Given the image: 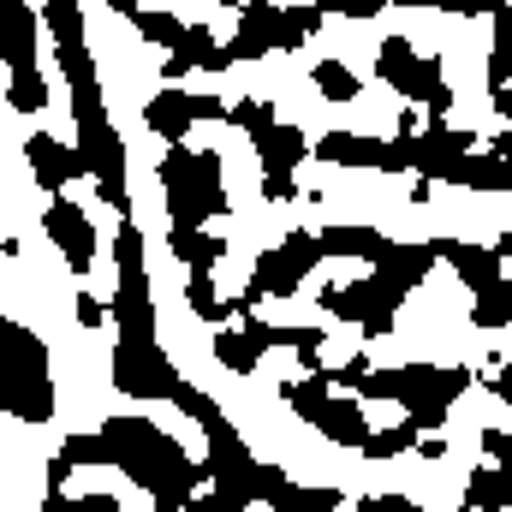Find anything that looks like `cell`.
<instances>
[{"instance_id": "obj_1", "label": "cell", "mask_w": 512, "mask_h": 512, "mask_svg": "<svg viewBox=\"0 0 512 512\" xmlns=\"http://www.w3.org/2000/svg\"><path fill=\"white\" fill-rule=\"evenodd\" d=\"M78 465H120L137 489H149V512H179L203 489V465H191L185 447L167 429H155L149 417H108L96 435L60 441L48 465V495H66V477Z\"/></svg>"}, {"instance_id": "obj_2", "label": "cell", "mask_w": 512, "mask_h": 512, "mask_svg": "<svg viewBox=\"0 0 512 512\" xmlns=\"http://www.w3.org/2000/svg\"><path fill=\"white\" fill-rule=\"evenodd\" d=\"M120 262V292H114V322H120V346H114V387L131 399H167L179 376L155 346V298H149V262H143V233L137 221H120L114 239Z\"/></svg>"}, {"instance_id": "obj_3", "label": "cell", "mask_w": 512, "mask_h": 512, "mask_svg": "<svg viewBox=\"0 0 512 512\" xmlns=\"http://www.w3.org/2000/svg\"><path fill=\"white\" fill-rule=\"evenodd\" d=\"M465 387H471V370H459V364H399V370H370L352 393H364V399H399L405 423L417 435H435L447 423V411L459 405Z\"/></svg>"}, {"instance_id": "obj_4", "label": "cell", "mask_w": 512, "mask_h": 512, "mask_svg": "<svg viewBox=\"0 0 512 512\" xmlns=\"http://www.w3.org/2000/svg\"><path fill=\"white\" fill-rule=\"evenodd\" d=\"M161 191H167V227L197 233L203 221L227 215V179H221V149H185L173 143L155 167Z\"/></svg>"}, {"instance_id": "obj_5", "label": "cell", "mask_w": 512, "mask_h": 512, "mask_svg": "<svg viewBox=\"0 0 512 512\" xmlns=\"http://www.w3.org/2000/svg\"><path fill=\"white\" fill-rule=\"evenodd\" d=\"M0 411L18 423H48L54 417V376H48V346L0 316Z\"/></svg>"}, {"instance_id": "obj_6", "label": "cell", "mask_w": 512, "mask_h": 512, "mask_svg": "<svg viewBox=\"0 0 512 512\" xmlns=\"http://www.w3.org/2000/svg\"><path fill=\"white\" fill-rule=\"evenodd\" d=\"M316 24H322L316 6H262V0H251V6H239V36L221 42V54H227V66L268 60L274 48H304Z\"/></svg>"}, {"instance_id": "obj_7", "label": "cell", "mask_w": 512, "mask_h": 512, "mask_svg": "<svg viewBox=\"0 0 512 512\" xmlns=\"http://www.w3.org/2000/svg\"><path fill=\"white\" fill-rule=\"evenodd\" d=\"M316 262H322V251H316V233H286L274 251L256 256L251 286H245V298H233V310H239V316H256V304H262V298H292Z\"/></svg>"}, {"instance_id": "obj_8", "label": "cell", "mask_w": 512, "mask_h": 512, "mask_svg": "<svg viewBox=\"0 0 512 512\" xmlns=\"http://www.w3.org/2000/svg\"><path fill=\"white\" fill-rule=\"evenodd\" d=\"M405 149V173H423V185L447 179V185H465V167L477 155V137L465 126H429L417 137H393Z\"/></svg>"}, {"instance_id": "obj_9", "label": "cell", "mask_w": 512, "mask_h": 512, "mask_svg": "<svg viewBox=\"0 0 512 512\" xmlns=\"http://www.w3.org/2000/svg\"><path fill=\"white\" fill-rule=\"evenodd\" d=\"M399 304H405V298H393L376 274H370V280H352V286H322V310L340 316V322H358L370 340H387V334H393Z\"/></svg>"}, {"instance_id": "obj_10", "label": "cell", "mask_w": 512, "mask_h": 512, "mask_svg": "<svg viewBox=\"0 0 512 512\" xmlns=\"http://www.w3.org/2000/svg\"><path fill=\"white\" fill-rule=\"evenodd\" d=\"M376 72H382V84L393 96H405L411 108H423L447 78H441V60H429V54H417L405 36H387L382 48H376Z\"/></svg>"}, {"instance_id": "obj_11", "label": "cell", "mask_w": 512, "mask_h": 512, "mask_svg": "<svg viewBox=\"0 0 512 512\" xmlns=\"http://www.w3.org/2000/svg\"><path fill=\"white\" fill-rule=\"evenodd\" d=\"M251 143H256V155H262V191H268V203H292L298 197L292 167L310 155V137L298 126H286V120H274L268 131H256Z\"/></svg>"}, {"instance_id": "obj_12", "label": "cell", "mask_w": 512, "mask_h": 512, "mask_svg": "<svg viewBox=\"0 0 512 512\" xmlns=\"http://www.w3.org/2000/svg\"><path fill=\"white\" fill-rule=\"evenodd\" d=\"M245 501H268L274 512H334L340 507V489H304V483H292L280 465H256Z\"/></svg>"}, {"instance_id": "obj_13", "label": "cell", "mask_w": 512, "mask_h": 512, "mask_svg": "<svg viewBox=\"0 0 512 512\" xmlns=\"http://www.w3.org/2000/svg\"><path fill=\"white\" fill-rule=\"evenodd\" d=\"M316 161L405 173V149H399V143H387V137H358V131H328V137H316Z\"/></svg>"}, {"instance_id": "obj_14", "label": "cell", "mask_w": 512, "mask_h": 512, "mask_svg": "<svg viewBox=\"0 0 512 512\" xmlns=\"http://www.w3.org/2000/svg\"><path fill=\"white\" fill-rule=\"evenodd\" d=\"M42 227H48V239L60 245V256H66L72 274H90V262H96V227H90V215H84L72 197H54L48 215H42Z\"/></svg>"}, {"instance_id": "obj_15", "label": "cell", "mask_w": 512, "mask_h": 512, "mask_svg": "<svg viewBox=\"0 0 512 512\" xmlns=\"http://www.w3.org/2000/svg\"><path fill=\"white\" fill-rule=\"evenodd\" d=\"M429 251H435V262H447V268H453L471 292H489V286H501V280H507L512 239L501 245V251H489V245H459V239H435Z\"/></svg>"}, {"instance_id": "obj_16", "label": "cell", "mask_w": 512, "mask_h": 512, "mask_svg": "<svg viewBox=\"0 0 512 512\" xmlns=\"http://www.w3.org/2000/svg\"><path fill=\"white\" fill-rule=\"evenodd\" d=\"M24 155H30V173H36V185H42L48 197H66V185L84 173L78 149H72V143H60V137H48V131H30Z\"/></svg>"}, {"instance_id": "obj_17", "label": "cell", "mask_w": 512, "mask_h": 512, "mask_svg": "<svg viewBox=\"0 0 512 512\" xmlns=\"http://www.w3.org/2000/svg\"><path fill=\"white\" fill-rule=\"evenodd\" d=\"M191 66H203V72H227V54H221V42H215L209 24H185V36L167 48V60H161L167 90H179V78H185Z\"/></svg>"}, {"instance_id": "obj_18", "label": "cell", "mask_w": 512, "mask_h": 512, "mask_svg": "<svg viewBox=\"0 0 512 512\" xmlns=\"http://www.w3.org/2000/svg\"><path fill=\"white\" fill-rule=\"evenodd\" d=\"M36 6L30 0H0V60L6 72H30L36 66Z\"/></svg>"}, {"instance_id": "obj_19", "label": "cell", "mask_w": 512, "mask_h": 512, "mask_svg": "<svg viewBox=\"0 0 512 512\" xmlns=\"http://www.w3.org/2000/svg\"><path fill=\"white\" fill-rule=\"evenodd\" d=\"M429 268H435V251L429 245H387L382 262H376V280H382L393 298H411V286H423Z\"/></svg>"}, {"instance_id": "obj_20", "label": "cell", "mask_w": 512, "mask_h": 512, "mask_svg": "<svg viewBox=\"0 0 512 512\" xmlns=\"http://www.w3.org/2000/svg\"><path fill=\"white\" fill-rule=\"evenodd\" d=\"M316 429H322L334 447H352V453H358V447H364V435H370V423H364V399H352V393L340 399V393H334V399L322 405Z\"/></svg>"}, {"instance_id": "obj_21", "label": "cell", "mask_w": 512, "mask_h": 512, "mask_svg": "<svg viewBox=\"0 0 512 512\" xmlns=\"http://www.w3.org/2000/svg\"><path fill=\"white\" fill-rule=\"evenodd\" d=\"M143 126L155 131L167 149H173V143H185V131L197 126V120H191V96H185V90H161V96H149Z\"/></svg>"}, {"instance_id": "obj_22", "label": "cell", "mask_w": 512, "mask_h": 512, "mask_svg": "<svg viewBox=\"0 0 512 512\" xmlns=\"http://www.w3.org/2000/svg\"><path fill=\"white\" fill-rule=\"evenodd\" d=\"M393 245L376 227H322L316 233V251L322 256H358V262H382V251Z\"/></svg>"}, {"instance_id": "obj_23", "label": "cell", "mask_w": 512, "mask_h": 512, "mask_svg": "<svg viewBox=\"0 0 512 512\" xmlns=\"http://www.w3.org/2000/svg\"><path fill=\"white\" fill-rule=\"evenodd\" d=\"M114 12H126L131 24H137V36H143V42H155L161 54H167V48H173V42L185 36V18H179V12H167V6H137V0H114Z\"/></svg>"}, {"instance_id": "obj_24", "label": "cell", "mask_w": 512, "mask_h": 512, "mask_svg": "<svg viewBox=\"0 0 512 512\" xmlns=\"http://www.w3.org/2000/svg\"><path fill=\"white\" fill-rule=\"evenodd\" d=\"M167 251L179 256L191 274H215V268H221V256H227V245H221L215 233H203V227H197V233H179V227H167Z\"/></svg>"}, {"instance_id": "obj_25", "label": "cell", "mask_w": 512, "mask_h": 512, "mask_svg": "<svg viewBox=\"0 0 512 512\" xmlns=\"http://www.w3.org/2000/svg\"><path fill=\"white\" fill-rule=\"evenodd\" d=\"M507 507H512L507 471H495V465L471 471V483H465V512H507Z\"/></svg>"}, {"instance_id": "obj_26", "label": "cell", "mask_w": 512, "mask_h": 512, "mask_svg": "<svg viewBox=\"0 0 512 512\" xmlns=\"http://www.w3.org/2000/svg\"><path fill=\"white\" fill-rule=\"evenodd\" d=\"M280 399H286L304 423H316V417H322V405L334 399V382H328V370H310V376H298V382L280 387Z\"/></svg>"}, {"instance_id": "obj_27", "label": "cell", "mask_w": 512, "mask_h": 512, "mask_svg": "<svg viewBox=\"0 0 512 512\" xmlns=\"http://www.w3.org/2000/svg\"><path fill=\"white\" fill-rule=\"evenodd\" d=\"M310 78H316V90H322L334 108H346V102H358V96H364V84H358V72H352L346 60H316V66H310Z\"/></svg>"}, {"instance_id": "obj_28", "label": "cell", "mask_w": 512, "mask_h": 512, "mask_svg": "<svg viewBox=\"0 0 512 512\" xmlns=\"http://www.w3.org/2000/svg\"><path fill=\"white\" fill-rule=\"evenodd\" d=\"M36 24H48L54 48H66V42H84V12H78L72 0H42V6H36Z\"/></svg>"}, {"instance_id": "obj_29", "label": "cell", "mask_w": 512, "mask_h": 512, "mask_svg": "<svg viewBox=\"0 0 512 512\" xmlns=\"http://www.w3.org/2000/svg\"><path fill=\"white\" fill-rule=\"evenodd\" d=\"M185 304H191V316H203V322H221V328H227V316H233V298H221V292H215V274H191V286H185Z\"/></svg>"}, {"instance_id": "obj_30", "label": "cell", "mask_w": 512, "mask_h": 512, "mask_svg": "<svg viewBox=\"0 0 512 512\" xmlns=\"http://www.w3.org/2000/svg\"><path fill=\"white\" fill-rule=\"evenodd\" d=\"M6 102H12L18 114H42V108H48L42 72H36V66H30V72H6Z\"/></svg>"}, {"instance_id": "obj_31", "label": "cell", "mask_w": 512, "mask_h": 512, "mask_svg": "<svg viewBox=\"0 0 512 512\" xmlns=\"http://www.w3.org/2000/svg\"><path fill=\"white\" fill-rule=\"evenodd\" d=\"M471 322L477 328H507L512 322V280H501V286H489V292H477V304H471Z\"/></svg>"}, {"instance_id": "obj_32", "label": "cell", "mask_w": 512, "mask_h": 512, "mask_svg": "<svg viewBox=\"0 0 512 512\" xmlns=\"http://www.w3.org/2000/svg\"><path fill=\"white\" fill-rule=\"evenodd\" d=\"M215 358H221L233 376H251L256 364H262V352H256V346L245 340V334H239V328H221V334H215Z\"/></svg>"}, {"instance_id": "obj_33", "label": "cell", "mask_w": 512, "mask_h": 512, "mask_svg": "<svg viewBox=\"0 0 512 512\" xmlns=\"http://www.w3.org/2000/svg\"><path fill=\"white\" fill-rule=\"evenodd\" d=\"M411 447H417V429H411V423H393V429H370L358 453H364V459H399V453H411Z\"/></svg>"}, {"instance_id": "obj_34", "label": "cell", "mask_w": 512, "mask_h": 512, "mask_svg": "<svg viewBox=\"0 0 512 512\" xmlns=\"http://www.w3.org/2000/svg\"><path fill=\"white\" fill-rule=\"evenodd\" d=\"M227 120L245 131V137H256V131L274 126V108H268V102H256V96H245V102H233V108H227Z\"/></svg>"}, {"instance_id": "obj_35", "label": "cell", "mask_w": 512, "mask_h": 512, "mask_svg": "<svg viewBox=\"0 0 512 512\" xmlns=\"http://www.w3.org/2000/svg\"><path fill=\"white\" fill-rule=\"evenodd\" d=\"M42 512H120V501L102 495V489H96V495H78V501H72V495H48Z\"/></svg>"}, {"instance_id": "obj_36", "label": "cell", "mask_w": 512, "mask_h": 512, "mask_svg": "<svg viewBox=\"0 0 512 512\" xmlns=\"http://www.w3.org/2000/svg\"><path fill=\"white\" fill-rule=\"evenodd\" d=\"M185 512H245V501H239V495H227V489H209V495H191Z\"/></svg>"}, {"instance_id": "obj_37", "label": "cell", "mask_w": 512, "mask_h": 512, "mask_svg": "<svg viewBox=\"0 0 512 512\" xmlns=\"http://www.w3.org/2000/svg\"><path fill=\"white\" fill-rule=\"evenodd\" d=\"M316 12H340V18H376L382 12V0H316Z\"/></svg>"}, {"instance_id": "obj_38", "label": "cell", "mask_w": 512, "mask_h": 512, "mask_svg": "<svg viewBox=\"0 0 512 512\" xmlns=\"http://www.w3.org/2000/svg\"><path fill=\"white\" fill-rule=\"evenodd\" d=\"M358 512H423V507L405 501V495H370V501H358Z\"/></svg>"}, {"instance_id": "obj_39", "label": "cell", "mask_w": 512, "mask_h": 512, "mask_svg": "<svg viewBox=\"0 0 512 512\" xmlns=\"http://www.w3.org/2000/svg\"><path fill=\"white\" fill-rule=\"evenodd\" d=\"M483 453H489V465H495V471H501V465H507V435H501V429H483Z\"/></svg>"}, {"instance_id": "obj_40", "label": "cell", "mask_w": 512, "mask_h": 512, "mask_svg": "<svg viewBox=\"0 0 512 512\" xmlns=\"http://www.w3.org/2000/svg\"><path fill=\"white\" fill-rule=\"evenodd\" d=\"M191 120H227L221 96H191Z\"/></svg>"}, {"instance_id": "obj_41", "label": "cell", "mask_w": 512, "mask_h": 512, "mask_svg": "<svg viewBox=\"0 0 512 512\" xmlns=\"http://www.w3.org/2000/svg\"><path fill=\"white\" fill-rule=\"evenodd\" d=\"M364 376H370V358H352V364H346V370H334L328 382H340V387H358Z\"/></svg>"}, {"instance_id": "obj_42", "label": "cell", "mask_w": 512, "mask_h": 512, "mask_svg": "<svg viewBox=\"0 0 512 512\" xmlns=\"http://www.w3.org/2000/svg\"><path fill=\"white\" fill-rule=\"evenodd\" d=\"M78 322H84V328H102V322H108V310H102L96 298H78Z\"/></svg>"}, {"instance_id": "obj_43", "label": "cell", "mask_w": 512, "mask_h": 512, "mask_svg": "<svg viewBox=\"0 0 512 512\" xmlns=\"http://www.w3.org/2000/svg\"><path fill=\"white\" fill-rule=\"evenodd\" d=\"M417 453H423V459H441V453H447V441H435V435H417Z\"/></svg>"}, {"instance_id": "obj_44", "label": "cell", "mask_w": 512, "mask_h": 512, "mask_svg": "<svg viewBox=\"0 0 512 512\" xmlns=\"http://www.w3.org/2000/svg\"><path fill=\"white\" fill-rule=\"evenodd\" d=\"M495 393H501V399H507V405H512V364H507V370H501V376H495Z\"/></svg>"}]
</instances>
